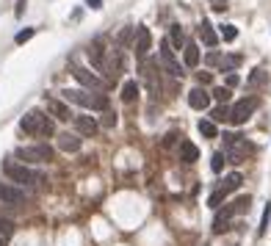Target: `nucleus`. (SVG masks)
I'll return each instance as SVG.
<instances>
[{
	"label": "nucleus",
	"instance_id": "nucleus-17",
	"mask_svg": "<svg viewBox=\"0 0 271 246\" xmlns=\"http://www.w3.org/2000/svg\"><path fill=\"white\" fill-rule=\"evenodd\" d=\"M199 158V150H196L194 141H180V161L183 163H194Z\"/></svg>",
	"mask_w": 271,
	"mask_h": 246
},
{
	"label": "nucleus",
	"instance_id": "nucleus-32",
	"mask_svg": "<svg viewBox=\"0 0 271 246\" xmlns=\"http://www.w3.org/2000/svg\"><path fill=\"white\" fill-rule=\"evenodd\" d=\"M31 36H34V28H25V31H19V34L14 36V42H17V44H25Z\"/></svg>",
	"mask_w": 271,
	"mask_h": 246
},
{
	"label": "nucleus",
	"instance_id": "nucleus-18",
	"mask_svg": "<svg viewBox=\"0 0 271 246\" xmlns=\"http://www.w3.org/2000/svg\"><path fill=\"white\" fill-rule=\"evenodd\" d=\"M235 213H232V208H224V210L216 213V219H213V232H224V229L230 227V219H232Z\"/></svg>",
	"mask_w": 271,
	"mask_h": 246
},
{
	"label": "nucleus",
	"instance_id": "nucleus-12",
	"mask_svg": "<svg viewBox=\"0 0 271 246\" xmlns=\"http://www.w3.org/2000/svg\"><path fill=\"white\" fill-rule=\"evenodd\" d=\"M72 122H75L77 136H97V130H100V122H97L94 116H86V114L72 116Z\"/></svg>",
	"mask_w": 271,
	"mask_h": 246
},
{
	"label": "nucleus",
	"instance_id": "nucleus-10",
	"mask_svg": "<svg viewBox=\"0 0 271 246\" xmlns=\"http://www.w3.org/2000/svg\"><path fill=\"white\" fill-rule=\"evenodd\" d=\"M44 108H47L50 116L61 119V122H67L69 116H75V114L69 111V102H61L58 97H44Z\"/></svg>",
	"mask_w": 271,
	"mask_h": 246
},
{
	"label": "nucleus",
	"instance_id": "nucleus-21",
	"mask_svg": "<svg viewBox=\"0 0 271 246\" xmlns=\"http://www.w3.org/2000/svg\"><path fill=\"white\" fill-rule=\"evenodd\" d=\"M266 80H269V72H266V69H254L252 75H249V80H246V86H249V89H257V86H263Z\"/></svg>",
	"mask_w": 271,
	"mask_h": 246
},
{
	"label": "nucleus",
	"instance_id": "nucleus-30",
	"mask_svg": "<svg viewBox=\"0 0 271 246\" xmlns=\"http://www.w3.org/2000/svg\"><path fill=\"white\" fill-rule=\"evenodd\" d=\"M14 235V221H9V219H0V238L6 241V238H11Z\"/></svg>",
	"mask_w": 271,
	"mask_h": 246
},
{
	"label": "nucleus",
	"instance_id": "nucleus-25",
	"mask_svg": "<svg viewBox=\"0 0 271 246\" xmlns=\"http://www.w3.org/2000/svg\"><path fill=\"white\" fill-rule=\"evenodd\" d=\"M238 64H241V56H224L219 67H221V72H227V75H230V72H235Z\"/></svg>",
	"mask_w": 271,
	"mask_h": 246
},
{
	"label": "nucleus",
	"instance_id": "nucleus-38",
	"mask_svg": "<svg viewBox=\"0 0 271 246\" xmlns=\"http://www.w3.org/2000/svg\"><path fill=\"white\" fill-rule=\"evenodd\" d=\"M196 80H199V86H208L213 80V75L211 72H199V75H196Z\"/></svg>",
	"mask_w": 271,
	"mask_h": 246
},
{
	"label": "nucleus",
	"instance_id": "nucleus-26",
	"mask_svg": "<svg viewBox=\"0 0 271 246\" xmlns=\"http://www.w3.org/2000/svg\"><path fill=\"white\" fill-rule=\"evenodd\" d=\"M211 122H213V125H216V122H230V108H227V105H219V108H213Z\"/></svg>",
	"mask_w": 271,
	"mask_h": 246
},
{
	"label": "nucleus",
	"instance_id": "nucleus-16",
	"mask_svg": "<svg viewBox=\"0 0 271 246\" xmlns=\"http://www.w3.org/2000/svg\"><path fill=\"white\" fill-rule=\"evenodd\" d=\"M89 61H92L94 69H105V56H102V42H94L92 47H89Z\"/></svg>",
	"mask_w": 271,
	"mask_h": 246
},
{
	"label": "nucleus",
	"instance_id": "nucleus-42",
	"mask_svg": "<svg viewBox=\"0 0 271 246\" xmlns=\"http://www.w3.org/2000/svg\"><path fill=\"white\" fill-rule=\"evenodd\" d=\"M0 246H6V241H3V238H0Z\"/></svg>",
	"mask_w": 271,
	"mask_h": 246
},
{
	"label": "nucleus",
	"instance_id": "nucleus-8",
	"mask_svg": "<svg viewBox=\"0 0 271 246\" xmlns=\"http://www.w3.org/2000/svg\"><path fill=\"white\" fill-rule=\"evenodd\" d=\"M153 47V34L147 25H138L136 28V42H133V50H136V58H147V53Z\"/></svg>",
	"mask_w": 271,
	"mask_h": 246
},
{
	"label": "nucleus",
	"instance_id": "nucleus-4",
	"mask_svg": "<svg viewBox=\"0 0 271 246\" xmlns=\"http://www.w3.org/2000/svg\"><path fill=\"white\" fill-rule=\"evenodd\" d=\"M17 161L19 163H50L53 150L47 144H34V147H17Z\"/></svg>",
	"mask_w": 271,
	"mask_h": 246
},
{
	"label": "nucleus",
	"instance_id": "nucleus-1",
	"mask_svg": "<svg viewBox=\"0 0 271 246\" xmlns=\"http://www.w3.org/2000/svg\"><path fill=\"white\" fill-rule=\"evenodd\" d=\"M3 174L14 186H25V188H34V186H42L44 183L42 171H34L31 166H25V163H19V161H6L3 163Z\"/></svg>",
	"mask_w": 271,
	"mask_h": 246
},
{
	"label": "nucleus",
	"instance_id": "nucleus-28",
	"mask_svg": "<svg viewBox=\"0 0 271 246\" xmlns=\"http://www.w3.org/2000/svg\"><path fill=\"white\" fill-rule=\"evenodd\" d=\"M219 36L224 39V42H235L238 28H235V25H221V28H219Z\"/></svg>",
	"mask_w": 271,
	"mask_h": 246
},
{
	"label": "nucleus",
	"instance_id": "nucleus-40",
	"mask_svg": "<svg viewBox=\"0 0 271 246\" xmlns=\"http://www.w3.org/2000/svg\"><path fill=\"white\" fill-rule=\"evenodd\" d=\"M130 36H133V28L122 31V34H119V44H127V42H130Z\"/></svg>",
	"mask_w": 271,
	"mask_h": 246
},
{
	"label": "nucleus",
	"instance_id": "nucleus-6",
	"mask_svg": "<svg viewBox=\"0 0 271 246\" xmlns=\"http://www.w3.org/2000/svg\"><path fill=\"white\" fill-rule=\"evenodd\" d=\"M257 105H260L257 97H244V100H238L235 105L230 108V122H232V125H244L246 119L257 111Z\"/></svg>",
	"mask_w": 271,
	"mask_h": 246
},
{
	"label": "nucleus",
	"instance_id": "nucleus-31",
	"mask_svg": "<svg viewBox=\"0 0 271 246\" xmlns=\"http://www.w3.org/2000/svg\"><path fill=\"white\" fill-rule=\"evenodd\" d=\"M224 199H227V194H224V191H216V194H211V199H208V205H211V208H219L221 202H224Z\"/></svg>",
	"mask_w": 271,
	"mask_h": 246
},
{
	"label": "nucleus",
	"instance_id": "nucleus-19",
	"mask_svg": "<svg viewBox=\"0 0 271 246\" xmlns=\"http://www.w3.org/2000/svg\"><path fill=\"white\" fill-rule=\"evenodd\" d=\"M183 58H186V67L194 69L196 64H199V44H196V42H186V47H183Z\"/></svg>",
	"mask_w": 271,
	"mask_h": 246
},
{
	"label": "nucleus",
	"instance_id": "nucleus-15",
	"mask_svg": "<svg viewBox=\"0 0 271 246\" xmlns=\"http://www.w3.org/2000/svg\"><path fill=\"white\" fill-rule=\"evenodd\" d=\"M196 34H199V39H202L208 47H216V42H219V36H216V31H213V25L208 22V19H202V22H199Z\"/></svg>",
	"mask_w": 271,
	"mask_h": 246
},
{
	"label": "nucleus",
	"instance_id": "nucleus-14",
	"mask_svg": "<svg viewBox=\"0 0 271 246\" xmlns=\"http://www.w3.org/2000/svg\"><path fill=\"white\" fill-rule=\"evenodd\" d=\"M58 150L61 152H77V150H80V136H77V133H61Z\"/></svg>",
	"mask_w": 271,
	"mask_h": 246
},
{
	"label": "nucleus",
	"instance_id": "nucleus-33",
	"mask_svg": "<svg viewBox=\"0 0 271 246\" xmlns=\"http://www.w3.org/2000/svg\"><path fill=\"white\" fill-rule=\"evenodd\" d=\"M224 158H227V155L216 152V155H213V163H211V169H213V171H221V166H224Z\"/></svg>",
	"mask_w": 271,
	"mask_h": 246
},
{
	"label": "nucleus",
	"instance_id": "nucleus-24",
	"mask_svg": "<svg viewBox=\"0 0 271 246\" xmlns=\"http://www.w3.org/2000/svg\"><path fill=\"white\" fill-rule=\"evenodd\" d=\"M136 94H138V83H136V80H127V83L122 86V100H125V102H133Z\"/></svg>",
	"mask_w": 271,
	"mask_h": 246
},
{
	"label": "nucleus",
	"instance_id": "nucleus-11",
	"mask_svg": "<svg viewBox=\"0 0 271 246\" xmlns=\"http://www.w3.org/2000/svg\"><path fill=\"white\" fill-rule=\"evenodd\" d=\"M72 75H75V80L77 83H83L89 92H100L102 89V80L94 75V72H89L86 67H72Z\"/></svg>",
	"mask_w": 271,
	"mask_h": 246
},
{
	"label": "nucleus",
	"instance_id": "nucleus-35",
	"mask_svg": "<svg viewBox=\"0 0 271 246\" xmlns=\"http://www.w3.org/2000/svg\"><path fill=\"white\" fill-rule=\"evenodd\" d=\"M114 125H116V114L105 111V116H102V128H114Z\"/></svg>",
	"mask_w": 271,
	"mask_h": 246
},
{
	"label": "nucleus",
	"instance_id": "nucleus-36",
	"mask_svg": "<svg viewBox=\"0 0 271 246\" xmlns=\"http://www.w3.org/2000/svg\"><path fill=\"white\" fill-rule=\"evenodd\" d=\"M213 11H227V0H208Z\"/></svg>",
	"mask_w": 271,
	"mask_h": 246
},
{
	"label": "nucleus",
	"instance_id": "nucleus-22",
	"mask_svg": "<svg viewBox=\"0 0 271 246\" xmlns=\"http://www.w3.org/2000/svg\"><path fill=\"white\" fill-rule=\"evenodd\" d=\"M230 208H232V213H235V216H241V213H249V208H252V196H238V199L230 205Z\"/></svg>",
	"mask_w": 271,
	"mask_h": 246
},
{
	"label": "nucleus",
	"instance_id": "nucleus-37",
	"mask_svg": "<svg viewBox=\"0 0 271 246\" xmlns=\"http://www.w3.org/2000/svg\"><path fill=\"white\" fill-rule=\"evenodd\" d=\"M205 61H208L211 67H219V64H221V56H219V53H208V58H205Z\"/></svg>",
	"mask_w": 271,
	"mask_h": 246
},
{
	"label": "nucleus",
	"instance_id": "nucleus-39",
	"mask_svg": "<svg viewBox=\"0 0 271 246\" xmlns=\"http://www.w3.org/2000/svg\"><path fill=\"white\" fill-rule=\"evenodd\" d=\"M224 86H227V89H232V86H238V75H235V72H230V75L224 77Z\"/></svg>",
	"mask_w": 271,
	"mask_h": 246
},
{
	"label": "nucleus",
	"instance_id": "nucleus-2",
	"mask_svg": "<svg viewBox=\"0 0 271 246\" xmlns=\"http://www.w3.org/2000/svg\"><path fill=\"white\" fill-rule=\"evenodd\" d=\"M19 130L28 133V136L47 138L56 133V125H53V119H47L44 114H39V111H28L25 116L19 119Z\"/></svg>",
	"mask_w": 271,
	"mask_h": 246
},
{
	"label": "nucleus",
	"instance_id": "nucleus-5",
	"mask_svg": "<svg viewBox=\"0 0 271 246\" xmlns=\"http://www.w3.org/2000/svg\"><path fill=\"white\" fill-rule=\"evenodd\" d=\"M224 155H227L232 163H241L246 158V155H252L254 152V147L246 141V138H241V136H224Z\"/></svg>",
	"mask_w": 271,
	"mask_h": 246
},
{
	"label": "nucleus",
	"instance_id": "nucleus-34",
	"mask_svg": "<svg viewBox=\"0 0 271 246\" xmlns=\"http://www.w3.org/2000/svg\"><path fill=\"white\" fill-rule=\"evenodd\" d=\"M269 219H271V208H266V210H263V221H260V229H257V232H266V229H269Z\"/></svg>",
	"mask_w": 271,
	"mask_h": 246
},
{
	"label": "nucleus",
	"instance_id": "nucleus-41",
	"mask_svg": "<svg viewBox=\"0 0 271 246\" xmlns=\"http://www.w3.org/2000/svg\"><path fill=\"white\" fill-rule=\"evenodd\" d=\"M86 6H89V9H102V0H86Z\"/></svg>",
	"mask_w": 271,
	"mask_h": 246
},
{
	"label": "nucleus",
	"instance_id": "nucleus-29",
	"mask_svg": "<svg viewBox=\"0 0 271 246\" xmlns=\"http://www.w3.org/2000/svg\"><path fill=\"white\" fill-rule=\"evenodd\" d=\"M213 97L221 102V105H227L230 102V97H232V92H230L227 86H219V89H213Z\"/></svg>",
	"mask_w": 271,
	"mask_h": 246
},
{
	"label": "nucleus",
	"instance_id": "nucleus-20",
	"mask_svg": "<svg viewBox=\"0 0 271 246\" xmlns=\"http://www.w3.org/2000/svg\"><path fill=\"white\" fill-rule=\"evenodd\" d=\"M241 183H244V177H241L238 171H232V174H227V177H224V186H221V191H224V194H232V191H238V188H241Z\"/></svg>",
	"mask_w": 271,
	"mask_h": 246
},
{
	"label": "nucleus",
	"instance_id": "nucleus-7",
	"mask_svg": "<svg viewBox=\"0 0 271 246\" xmlns=\"http://www.w3.org/2000/svg\"><path fill=\"white\" fill-rule=\"evenodd\" d=\"M161 64H163V69H166L172 77H183L180 61H177V56H174V47L169 44V39H163V42H161Z\"/></svg>",
	"mask_w": 271,
	"mask_h": 246
},
{
	"label": "nucleus",
	"instance_id": "nucleus-9",
	"mask_svg": "<svg viewBox=\"0 0 271 246\" xmlns=\"http://www.w3.org/2000/svg\"><path fill=\"white\" fill-rule=\"evenodd\" d=\"M0 202L6 205H22L25 202V191L14 183H0Z\"/></svg>",
	"mask_w": 271,
	"mask_h": 246
},
{
	"label": "nucleus",
	"instance_id": "nucleus-13",
	"mask_svg": "<svg viewBox=\"0 0 271 246\" xmlns=\"http://www.w3.org/2000/svg\"><path fill=\"white\" fill-rule=\"evenodd\" d=\"M188 105H191V108H196V111H205L208 105H211V94L205 92L202 86H196V89H191V92H188Z\"/></svg>",
	"mask_w": 271,
	"mask_h": 246
},
{
	"label": "nucleus",
	"instance_id": "nucleus-3",
	"mask_svg": "<svg viewBox=\"0 0 271 246\" xmlns=\"http://www.w3.org/2000/svg\"><path fill=\"white\" fill-rule=\"evenodd\" d=\"M64 100L67 102H77V105H83L89 111H108V97L100 92H89V89H64Z\"/></svg>",
	"mask_w": 271,
	"mask_h": 246
},
{
	"label": "nucleus",
	"instance_id": "nucleus-27",
	"mask_svg": "<svg viewBox=\"0 0 271 246\" xmlns=\"http://www.w3.org/2000/svg\"><path fill=\"white\" fill-rule=\"evenodd\" d=\"M196 128H199V133H202V136H208V138H216V133H219V130H216V125H213L211 119H202Z\"/></svg>",
	"mask_w": 271,
	"mask_h": 246
},
{
	"label": "nucleus",
	"instance_id": "nucleus-23",
	"mask_svg": "<svg viewBox=\"0 0 271 246\" xmlns=\"http://www.w3.org/2000/svg\"><path fill=\"white\" fill-rule=\"evenodd\" d=\"M169 44L172 47H186V34L180 31V25H172V34H169Z\"/></svg>",
	"mask_w": 271,
	"mask_h": 246
}]
</instances>
